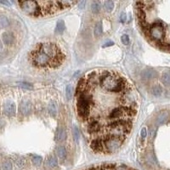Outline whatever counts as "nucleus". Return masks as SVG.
Returning a JSON list of instances; mask_svg holds the SVG:
<instances>
[{
  "label": "nucleus",
  "mask_w": 170,
  "mask_h": 170,
  "mask_svg": "<svg viewBox=\"0 0 170 170\" xmlns=\"http://www.w3.org/2000/svg\"><path fill=\"white\" fill-rule=\"evenodd\" d=\"M5 124V122H4V120L3 119V118H1L0 117V128H2V127H4V125Z\"/></svg>",
  "instance_id": "obj_37"
},
{
  "label": "nucleus",
  "mask_w": 170,
  "mask_h": 170,
  "mask_svg": "<svg viewBox=\"0 0 170 170\" xmlns=\"http://www.w3.org/2000/svg\"><path fill=\"white\" fill-rule=\"evenodd\" d=\"M150 93L154 95V96L158 97V96H160V95L163 94V88H162L161 86H159V85H155V86H153V87L151 88V89H150Z\"/></svg>",
  "instance_id": "obj_16"
},
{
  "label": "nucleus",
  "mask_w": 170,
  "mask_h": 170,
  "mask_svg": "<svg viewBox=\"0 0 170 170\" xmlns=\"http://www.w3.org/2000/svg\"><path fill=\"white\" fill-rule=\"evenodd\" d=\"M72 135H73V138H74L75 142H78V140L80 139V131H79V129L77 126H74L73 129H72Z\"/></svg>",
  "instance_id": "obj_25"
},
{
  "label": "nucleus",
  "mask_w": 170,
  "mask_h": 170,
  "mask_svg": "<svg viewBox=\"0 0 170 170\" xmlns=\"http://www.w3.org/2000/svg\"><path fill=\"white\" fill-rule=\"evenodd\" d=\"M84 3H85V0L82 1L80 5H79V8H80V9H82V8H83V6H84Z\"/></svg>",
  "instance_id": "obj_38"
},
{
  "label": "nucleus",
  "mask_w": 170,
  "mask_h": 170,
  "mask_svg": "<svg viewBox=\"0 0 170 170\" xmlns=\"http://www.w3.org/2000/svg\"><path fill=\"white\" fill-rule=\"evenodd\" d=\"M102 125L100 122L99 120L97 119H91L90 121H88L87 124V132L90 135L93 134H97L98 132H100V130L101 129Z\"/></svg>",
  "instance_id": "obj_7"
},
{
  "label": "nucleus",
  "mask_w": 170,
  "mask_h": 170,
  "mask_svg": "<svg viewBox=\"0 0 170 170\" xmlns=\"http://www.w3.org/2000/svg\"><path fill=\"white\" fill-rule=\"evenodd\" d=\"M48 112L52 116H55L57 113V106L54 102H50L48 105Z\"/></svg>",
  "instance_id": "obj_23"
},
{
  "label": "nucleus",
  "mask_w": 170,
  "mask_h": 170,
  "mask_svg": "<svg viewBox=\"0 0 170 170\" xmlns=\"http://www.w3.org/2000/svg\"><path fill=\"white\" fill-rule=\"evenodd\" d=\"M65 28H66V26H65V22L63 20H59L57 22V25H56V29L55 31L59 33H62L64 31H65Z\"/></svg>",
  "instance_id": "obj_24"
},
{
  "label": "nucleus",
  "mask_w": 170,
  "mask_h": 170,
  "mask_svg": "<svg viewBox=\"0 0 170 170\" xmlns=\"http://www.w3.org/2000/svg\"><path fill=\"white\" fill-rule=\"evenodd\" d=\"M90 147L95 152H103V139H95L90 142Z\"/></svg>",
  "instance_id": "obj_11"
},
{
  "label": "nucleus",
  "mask_w": 170,
  "mask_h": 170,
  "mask_svg": "<svg viewBox=\"0 0 170 170\" xmlns=\"http://www.w3.org/2000/svg\"><path fill=\"white\" fill-rule=\"evenodd\" d=\"M121 41L124 45H128L129 43V37L127 34H123L121 37Z\"/></svg>",
  "instance_id": "obj_29"
},
{
  "label": "nucleus",
  "mask_w": 170,
  "mask_h": 170,
  "mask_svg": "<svg viewBox=\"0 0 170 170\" xmlns=\"http://www.w3.org/2000/svg\"><path fill=\"white\" fill-rule=\"evenodd\" d=\"M47 165L49 168H54L58 165V161L55 156H49L47 160Z\"/></svg>",
  "instance_id": "obj_19"
},
{
  "label": "nucleus",
  "mask_w": 170,
  "mask_h": 170,
  "mask_svg": "<svg viewBox=\"0 0 170 170\" xmlns=\"http://www.w3.org/2000/svg\"><path fill=\"white\" fill-rule=\"evenodd\" d=\"M15 163H16V165H17L18 167L22 168V167L25 165V163H26V160H24L23 158H18V159L15 161Z\"/></svg>",
  "instance_id": "obj_30"
},
{
  "label": "nucleus",
  "mask_w": 170,
  "mask_h": 170,
  "mask_svg": "<svg viewBox=\"0 0 170 170\" xmlns=\"http://www.w3.org/2000/svg\"><path fill=\"white\" fill-rule=\"evenodd\" d=\"M166 96H167V97H169V98H170V91H169V92H167V94H166Z\"/></svg>",
  "instance_id": "obj_40"
},
{
  "label": "nucleus",
  "mask_w": 170,
  "mask_h": 170,
  "mask_svg": "<svg viewBox=\"0 0 170 170\" xmlns=\"http://www.w3.org/2000/svg\"><path fill=\"white\" fill-rule=\"evenodd\" d=\"M4 112L8 116H13L16 113V106L13 101H7L4 106Z\"/></svg>",
  "instance_id": "obj_9"
},
{
  "label": "nucleus",
  "mask_w": 170,
  "mask_h": 170,
  "mask_svg": "<svg viewBox=\"0 0 170 170\" xmlns=\"http://www.w3.org/2000/svg\"><path fill=\"white\" fill-rule=\"evenodd\" d=\"M3 48H4V46H3V43H2V41L0 40V52L3 50Z\"/></svg>",
  "instance_id": "obj_39"
},
{
  "label": "nucleus",
  "mask_w": 170,
  "mask_h": 170,
  "mask_svg": "<svg viewBox=\"0 0 170 170\" xmlns=\"http://www.w3.org/2000/svg\"><path fill=\"white\" fill-rule=\"evenodd\" d=\"M169 118V112L166 110L160 111L157 116H156V122L157 125H162L163 123L167 122Z\"/></svg>",
  "instance_id": "obj_12"
},
{
  "label": "nucleus",
  "mask_w": 170,
  "mask_h": 170,
  "mask_svg": "<svg viewBox=\"0 0 170 170\" xmlns=\"http://www.w3.org/2000/svg\"><path fill=\"white\" fill-rule=\"evenodd\" d=\"M144 28L151 40L154 41L158 45L163 44V39L165 38V29L162 23L156 22L150 26L146 25Z\"/></svg>",
  "instance_id": "obj_4"
},
{
  "label": "nucleus",
  "mask_w": 170,
  "mask_h": 170,
  "mask_svg": "<svg viewBox=\"0 0 170 170\" xmlns=\"http://www.w3.org/2000/svg\"><path fill=\"white\" fill-rule=\"evenodd\" d=\"M55 152H56V155L58 156V157L61 160H64L67 156V150L62 145L58 146L55 150Z\"/></svg>",
  "instance_id": "obj_15"
},
{
  "label": "nucleus",
  "mask_w": 170,
  "mask_h": 170,
  "mask_svg": "<svg viewBox=\"0 0 170 170\" xmlns=\"http://www.w3.org/2000/svg\"><path fill=\"white\" fill-rule=\"evenodd\" d=\"M114 44V43L113 42H108V43H106L104 45H103V47H110V46H111V45H113Z\"/></svg>",
  "instance_id": "obj_36"
},
{
  "label": "nucleus",
  "mask_w": 170,
  "mask_h": 170,
  "mask_svg": "<svg viewBox=\"0 0 170 170\" xmlns=\"http://www.w3.org/2000/svg\"><path fill=\"white\" fill-rule=\"evenodd\" d=\"M9 26V20L5 15H0V28H5Z\"/></svg>",
  "instance_id": "obj_20"
},
{
  "label": "nucleus",
  "mask_w": 170,
  "mask_h": 170,
  "mask_svg": "<svg viewBox=\"0 0 170 170\" xmlns=\"http://www.w3.org/2000/svg\"><path fill=\"white\" fill-rule=\"evenodd\" d=\"M12 163L10 161H4L2 163V170H12Z\"/></svg>",
  "instance_id": "obj_28"
},
{
  "label": "nucleus",
  "mask_w": 170,
  "mask_h": 170,
  "mask_svg": "<svg viewBox=\"0 0 170 170\" xmlns=\"http://www.w3.org/2000/svg\"><path fill=\"white\" fill-rule=\"evenodd\" d=\"M29 60L34 67L38 68H54V64L53 60L43 52L42 50L36 48L29 54Z\"/></svg>",
  "instance_id": "obj_2"
},
{
  "label": "nucleus",
  "mask_w": 170,
  "mask_h": 170,
  "mask_svg": "<svg viewBox=\"0 0 170 170\" xmlns=\"http://www.w3.org/2000/svg\"><path fill=\"white\" fill-rule=\"evenodd\" d=\"M108 128L109 135L115 136L122 140L129 135L132 128V122L129 121H117L110 122Z\"/></svg>",
  "instance_id": "obj_3"
},
{
  "label": "nucleus",
  "mask_w": 170,
  "mask_h": 170,
  "mask_svg": "<svg viewBox=\"0 0 170 170\" xmlns=\"http://www.w3.org/2000/svg\"><path fill=\"white\" fill-rule=\"evenodd\" d=\"M140 135L142 137V139H145L146 135H147V131H146V129L145 128H143L141 129V132H140Z\"/></svg>",
  "instance_id": "obj_33"
},
{
  "label": "nucleus",
  "mask_w": 170,
  "mask_h": 170,
  "mask_svg": "<svg viewBox=\"0 0 170 170\" xmlns=\"http://www.w3.org/2000/svg\"><path fill=\"white\" fill-rule=\"evenodd\" d=\"M72 94H73V88L72 85H67L66 88V97L67 101H71L72 98Z\"/></svg>",
  "instance_id": "obj_26"
},
{
  "label": "nucleus",
  "mask_w": 170,
  "mask_h": 170,
  "mask_svg": "<svg viewBox=\"0 0 170 170\" xmlns=\"http://www.w3.org/2000/svg\"><path fill=\"white\" fill-rule=\"evenodd\" d=\"M2 40L5 45H11L14 41V36L11 32H5L2 34Z\"/></svg>",
  "instance_id": "obj_13"
},
{
  "label": "nucleus",
  "mask_w": 170,
  "mask_h": 170,
  "mask_svg": "<svg viewBox=\"0 0 170 170\" xmlns=\"http://www.w3.org/2000/svg\"><path fill=\"white\" fill-rule=\"evenodd\" d=\"M127 20V16H126V14H122L121 18H120V20L123 23V22H125V20Z\"/></svg>",
  "instance_id": "obj_35"
},
{
  "label": "nucleus",
  "mask_w": 170,
  "mask_h": 170,
  "mask_svg": "<svg viewBox=\"0 0 170 170\" xmlns=\"http://www.w3.org/2000/svg\"><path fill=\"white\" fill-rule=\"evenodd\" d=\"M122 139L115 136L108 135L103 139V152L112 153L120 148L122 143Z\"/></svg>",
  "instance_id": "obj_5"
},
{
  "label": "nucleus",
  "mask_w": 170,
  "mask_h": 170,
  "mask_svg": "<svg viewBox=\"0 0 170 170\" xmlns=\"http://www.w3.org/2000/svg\"><path fill=\"white\" fill-rule=\"evenodd\" d=\"M91 10L94 14H98L101 11V4L98 1H94L91 4Z\"/></svg>",
  "instance_id": "obj_21"
},
{
  "label": "nucleus",
  "mask_w": 170,
  "mask_h": 170,
  "mask_svg": "<svg viewBox=\"0 0 170 170\" xmlns=\"http://www.w3.org/2000/svg\"><path fill=\"white\" fill-rule=\"evenodd\" d=\"M67 139V131L63 128H58L55 133V140L59 142H62Z\"/></svg>",
  "instance_id": "obj_14"
},
{
  "label": "nucleus",
  "mask_w": 170,
  "mask_h": 170,
  "mask_svg": "<svg viewBox=\"0 0 170 170\" xmlns=\"http://www.w3.org/2000/svg\"><path fill=\"white\" fill-rule=\"evenodd\" d=\"M24 12L33 16H42L39 4L36 0H24L20 4Z\"/></svg>",
  "instance_id": "obj_6"
},
{
  "label": "nucleus",
  "mask_w": 170,
  "mask_h": 170,
  "mask_svg": "<svg viewBox=\"0 0 170 170\" xmlns=\"http://www.w3.org/2000/svg\"><path fill=\"white\" fill-rule=\"evenodd\" d=\"M94 33L96 38L101 37L103 33V28H102V23L101 22H98L95 27V30H94Z\"/></svg>",
  "instance_id": "obj_17"
},
{
  "label": "nucleus",
  "mask_w": 170,
  "mask_h": 170,
  "mask_svg": "<svg viewBox=\"0 0 170 170\" xmlns=\"http://www.w3.org/2000/svg\"><path fill=\"white\" fill-rule=\"evenodd\" d=\"M20 113L23 116H29L33 111V106L32 103L29 101H22L19 106Z\"/></svg>",
  "instance_id": "obj_8"
},
{
  "label": "nucleus",
  "mask_w": 170,
  "mask_h": 170,
  "mask_svg": "<svg viewBox=\"0 0 170 170\" xmlns=\"http://www.w3.org/2000/svg\"><path fill=\"white\" fill-rule=\"evenodd\" d=\"M104 7H105V9L107 11V12H111L114 9V3L112 0H106L105 2V4H104Z\"/></svg>",
  "instance_id": "obj_22"
},
{
  "label": "nucleus",
  "mask_w": 170,
  "mask_h": 170,
  "mask_svg": "<svg viewBox=\"0 0 170 170\" xmlns=\"http://www.w3.org/2000/svg\"><path fill=\"white\" fill-rule=\"evenodd\" d=\"M98 83L103 90L108 93L118 94L128 88V83L123 77L110 72H104L98 75Z\"/></svg>",
  "instance_id": "obj_1"
},
{
  "label": "nucleus",
  "mask_w": 170,
  "mask_h": 170,
  "mask_svg": "<svg viewBox=\"0 0 170 170\" xmlns=\"http://www.w3.org/2000/svg\"><path fill=\"white\" fill-rule=\"evenodd\" d=\"M162 82L165 86H170V72H164L162 76Z\"/></svg>",
  "instance_id": "obj_18"
},
{
  "label": "nucleus",
  "mask_w": 170,
  "mask_h": 170,
  "mask_svg": "<svg viewBox=\"0 0 170 170\" xmlns=\"http://www.w3.org/2000/svg\"><path fill=\"white\" fill-rule=\"evenodd\" d=\"M19 85H20V87H21V88H27V89H31V88H33L32 85H31L30 83H27V82H20Z\"/></svg>",
  "instance_id": "obj_31"
},
{
  "label": "nucleus",
  "mask_w": 170,
  "mask_h": 170,
  "mask_svg": "<svg viewBox=\"0 0 170 170\" xmlns=\"http://www.w3.org/2000/svg\"><path fill=\"white\" fill-rule=\"evenodd\" d=\"M157 77V72L154 69L146 68L141 72V77L143 80H151Z\"/></svg>",
  "instance_id": "obj_10"
},
{
  "label": "nucleus",
  "mask_w": 170,
  "mask_h": 170,
  "mask_svg": "<svg viewBox=\"0 0 170 170\" xmlns=\"http://www.w3.org/2000/svg\"><path fill=\"white\" fill-rule=\"evenodd\" d=\"M32 162L35 166H39L41 165V163L43 162V158L40 156L38 155H33L32 156Z\"/></svg>",
  "instance_id": "obj_27"
},
{
  "label": "nucleus",
  "mask_w": 170,
  "mask_h": 170,
  "mask_svg": "<svg viewBox=\"0 0 170 170\" xmlns=\"http://www.w3.org/2000/svg\"><path fill=\"white\" fill-rule=\"evenodd\" d=\"M0 4L5 6H10V3L9 2V0H0Z\"/></svg>",
  "instance_id": "obj_34"
},
{
  "label": "nucleus",
  "mask_w": 170,
  "mask_h": 170,
  "mask_svg": "<svg viewBox=\"0 0 170 170\" xmlns=\"http://www.w3.org/2000/svg\"><path fill=\"white\" fill-rule=\"evenodd\" d=\"M115 170H135V169H130V168L127 167V166H125V165H120V166L116 167Z\"/></svg>",
  "instance_id": "obj_32"
}]
</instances>
